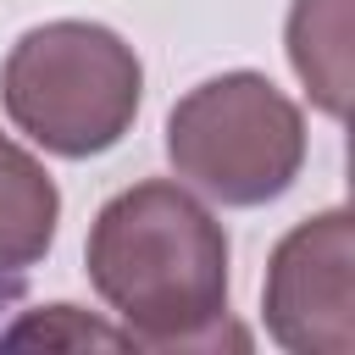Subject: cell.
Returning a JSON list of instances; mask_svg holds the SVG:
<instances>
[{
    "mask_svg": "<svg viewBox=\"0 0 355 355\" xmlns=\"http://www.w3.org/2000/svg\"><path fill=\"white\" fill-rule=\"evenodd\" d=\"M89 283L133 344L216 349L227 333V233L172 178H144L100 205Z\"/></svg>",
    "mask_w": 355,
    "mask_h": 355,
    "instance_id": "obj_1",
    "label": "cell"
},
{
    "mask_svg": "<svg viewBox=\"0 0 355 355\" xmlns=\"http://www.w3.org/2000/svg\"><path fill=\"white\" fill-rule=\"evenodd\" d=\"M139 94L144 67L133 44L105 22L78 17L28 28L0 67V100L17 133L67 161L122 144L139 116Z\"/></svg>",
    "mask_w": 355,
    "mask_h": 355,
    "instance_id": "obj_2",
    "label": "cell"
},
{
    "mask_svg": "<svg viewBox=\"0 0 355 355\" xmlns=\"http://www.w3.org/2000/svg\"><path fill=\"white\" fill-rule=\"evenodd\" d=\"M172 172L216 205H266L305 166L300 105L261 72H222L166 116Z\"/></svg>",
    "mask_w": 355,
    "mask_h": 355,
    "instance_id": "obj_3",
    "label": "cell"
},
{
    "mask_svg": "<svg viewBox=\"0 0 355 355\" xmlns=\"http://www.w3.org/2000/svg\"><path fill=\"white\" fill-rule=\"evenodd\" d=\"M355 227L349 211H322L288 227L266 266V333L294 355L355 349Z\"/></svg>",
    "mask_w": 355,
    "mask_h": 355,
    "instance_id": "obj_4",
    "label": "cell"
},
{
    "mask_svg": "<svg viewBox=\"0 0 355 355\" xmlns=\"http://www.w3.org/2000/svg\"><path fill=\"white\" fill-rule=\"evenodd\" d=\"M55 222H61V194L50 172L17 139L0 133V272L22 277L33 261H44L55 244Z\"/></svg>",
    "mask_w": 355,
    "mask_h": 355,
    "instance_id": "obj_5",
    "label": "cell"
},
{
    "mask_svg": "<svg viewBox=\"0 0 355 355\" xmlns=\"http://www.w3.org/2000/svg\"><path fill=\"white\" fill-rule=\"evenodd\" d=\"M288 61L327 116L349 111V0H294L288 11Z\"/></svg>",
    "mask_w": 355,
    "mask_h": 355,
    "instance_id": "obj_6",
    "label": "cell"
},
{
    "mask_svg": "<svg viewBox=\"0 0 355 355\" xmlns=\"http://www.w3.org/2000/svg\"><path fill=\"white\" fill-rule=\"evenodd\" d=\"M6 344H105V349H128V327H105L94 316H83L78 305H50L44 316H22Z\"/></svg>",
    "mask_w": 355,
    "mask_h": 355,
    "instance_id": "obj_7",
    "label": "cell"
},
{
    "mask_svg": "<svg viewBox=\"0 0 355 355\" xmlns=\"http://www.w3.org/2000/svg\"><path fill=\"white\" fill-rule=\"evenodd\" d=\"M17 288H22V277H6V272H0V311L17 300Z\"/></svg>",
    "mask_w": 355,
    "mask_h": 355,
    "instance_id": "obj_8",
    "label": "cell"
}]
</instances>
